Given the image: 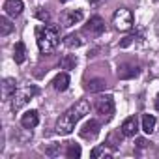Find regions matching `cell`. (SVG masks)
<instances>
[{
  "instance_id": "15",
  "label": "cell",
  "mask_w": 159,
  "mask_h": 159,
  "mask_svg": "<svg viewBox=\"0 0 159 159\" xmlns=\"http://www.w3.org/2000/svg\"><path fill=\"white\" fill-rule=\"evenodd\" d=\"M155 116H152V114H144L142 116V131L144 133H153V129H155Z\"/></svg>"
},
{
  "instance_id": "10",
  "label": "cell",
  "mask_w": 159,
  "mask_h": 159,
  "mask_svg": "<svg viewBox=\"0 0 159 159\" xmlns=\"http://www.w3.org/2000/svg\"><path fill=\"white\" fill-rule=\"evenodd\" d=\"M39 124V116H38V111H28L23 114L21 118V125L26 127V129H34L36 125Z\"/></svg>"
},
{
  "instance_id": "5",
  "label": "cell",
  "mask_w": 159,
  "mask_h": 159,
  "mask_svg": "<svg viewBox=\"0 0 159 159\" xmlns=\"http://www.w3.org/2000/svg\"><path fill=\"white\" fill-rule=\"evenodd\" d=\"M94 107L101 116H111L114 112V99H112V96H101L96 99Z\"/></svg>"
},
{
  "instance_id": "1",
  "label": "cell",
  "mask_w": 159,
  "mask_h": 159,
  "mask_svg": "<svg viewBox=\"0 0 159 159\" xmlns=\"http://www.w3.org/2000/svg\"><path fill=\"white\" fill-rule=\"evenodd\" d=\"M90 112V103L86 99H79L73 107H69L58 120H56V125H54V131L58 135H69L73 129H75V124L79 120H83L86 114Z\"/></svg>"
},
{
  "instance_id": "12",
  "label": "cell",
  "mask_w": 159,
  "mask_h": 159,
  "mask_svg": "<svg viewBox=\"0 0 159 159\" xmlns=\"http://www.w3.org/2000/svg\"><path fill=\"white\" fill-rule=\"evenodd\" d=\"M15 92H17L15 79H4V83H2V98L4 99H10V98H13Z\"/></svg>"
},
{
  "instance_id": "28",
  "label": "cell",
  "mask_w": 159,
  "mask_h": 159,
  "mask_svg": "<svg viewBox=\"0 0 159 159\" xmlns=\"http://www.w3.org/2000/svg\"><path fill=\"white\" fill-rule=\"evenodd\" d=\"M99 2H101V0H90V4H94V6H98Z\"/></svg>"
},
{
  "instance_id": "6",
  "label": "cell",
  "mask_w": 159,
  "mask_h": 159,
  "mask_svg": "<svg viewBox=\"0 0 159 159\" xmlns=\"http://www.w3.org/2000/svg\"><path fill=\"white\" fill-rule=\"evenodd\" d=\"M84 32L90 34L92 38H99V36L105 32V21H103L99 15H94V17L88 21V25L84 26Z\"/></svg>"
},
{
  "instance_id": "9",
  "label": "cell",
  "mask_w": 159,
  "mask_h": 159,
  "mask_svg": "<svg viewBox=\"0 0 159 159\" xmlns=\"http://www.w3.org/2000/svg\"><path fill=\"white\" fill-rule=\"evenodd\" d=\"M137 131H139V120H137V116L125 118L124 124H122V133H124V137H135Z\"/></svg>"
},
{
  "instance_id": "4",
  "label": "cell",
  "mask_w": 159,
  "mask_h": 159,
  "mask_svg": "<svg viewBox=\"0 0 159 159\" xmlns=\"http://www.w3.org/2000/svg\"><path fill=\"white\" fill-rule=\"evenodd\" d=\"M38 94V88L36 86H26V88H21L13 94V103H11V109L13 111H19L21 107H25L34 96Z\"/></svg>"
},
{
  "instance_id": "25",
  "label": "cell",
  "mask_w": 159,
  "mask_h": 159,
  "mask_svg": "<svg viewBox=\"0 0 159 159\" xmlns=\"http://www.w3.org/2000/svg\"><path fill=\"white\" fill-rule=\"evenodd\" d=\"M36 17H38L39 21H43V23H49V19H51V17H49V13H47V11H43V10H39V11L36 13Z\"/></svg>"
},
{
  "instance_id": "3",
  "label": "cell",
  "mask_w": 159,
  "mask_h": 159,
  "mask_svg": "<svg viewBox=\"0 0 159 159\" xmlns=\"http://www.w3.org/2000/svg\"><path fill=\"white\" fill-rule=\"evenodd\" d=\"M112 25H114L116 30L127 32V30L133 26V13H131V10H127V8L116 10L114 15H112Z\"/></svg>"
},
{
  "instance_id": "21",
  "label": "cell",
  "mask_w": 159,
  "mask_h": 159,
  "mask_svg": "<svg viewBox=\"0 0 159 159\" xmlns=\"http://www.w3.org/2000/svg\"><path fill=\"white\" fill-rule=\"evenodd\" d=\"M60 66H62V69H75V66H77L75 54H66V56L60 60Z\"/></svg>"
},
{
  "instance_id": "27",
  "label": "cell",
  "mask_w": 159,
  "mask_h": 159,
  "mask_svg": "<svg viewBox=\"0 0 159 159\" xmlns=\"http://www.w3.org/2000/svg\"><path fill=\"white\" fill-rule=\"evenodd\" d=\"M155 109L159 111V94H157V98H155Z\"/></svg>"
},
{
  "instance_id": "22",
  "label": "cell",
  "mask_w": 159,
  "mask_h": 159,
  "mask_svg": "<svg viewBox=\"0 0 159 159\" xmlns=\"http://www.w3.org/2000/svg\"><path fill=\"white\" fill-rule=\"evenodd\" d=\"M11 30H13V25L8 21V17H0V34H2V36H8Z\"/></svg>"
},
{
  "instance_id": "16",
  "label": "cell",
  "mask_w": 159,
  "mask_h": 159,
  "mask_svg": "<svg viewBox=\"0 0 159 159\" xmlns=\"http://www.w3.org/2000/svg\"><path fill=\"white\" fill-rule=\"evenodd\" d=\"M64 43H66V47H81L84 43V39H83V34H69V36H66Z\"/></svg>"
},
{
  "instance_id": "26",
  "label": "cell",
  "mask_w": 159,
  "mask_h": 159,
  "mask_svg": "<svg viewBox=\"0 0 159 159\" xmlns=\"http://www.w3.org/2000/svg\"><path fill=\"white\" fill-rule=\"evenodd\" d=\"M137 146L139 148H146L148 146V140L146 139H137Z\"/></svg>"
},
{
  "instance_id": "29",
  "label": "cell",
  "mask_w": 159,
  "mask_h": 159,
  "mask_svg": "<svg viewBox=\"0 0 159 159\" xmlns=\"http://www.w3.org/2000/svg\"><path fill=\"white\" fill-rule=\"evenodd\" d=\"M60 2H67V0H60Z\"/></svg>"
},
{
  "instance_id": "2",
  "label": "cell",
  "mask_w": 159,
  "mask_h": 159,
  "mask_svg": "<svg viewBox=\"0 0 159 159\" xmlns=\"http://www.w3.org/2000/svg\"><path fill=\"white\" fill-rule=\"evenodd\" d=\"M36 41L43 54L52 52L60 43V28L56 25H45L36 28Z\"/></svg>"
},
{
  "instance_id": "23",
  "label": "cell",
  "mask_w": 159,
  "mask_h": 159,
  "mask_svg": "<svg viewBox=\"0 0 159 159\" xmlns=\"http://www.w3.org/2000/svg\"><path fill=\"white\" fill-rule=\"evenodd\" d=\"M90 155H92V159H98V157H111L112 153H111V152H107V150H105V146H96V148L92 150V153H90Z\"/></svg>"
},
{
  "instance_id": "19",
  "label": "cell",
  "mask_w": 159,
  "mask_h": 159,
  "mask_svg": "<svg viewBox=\"0 0 159 159\" xmlns=\"http://www.w3.org/2000/svg\"><path fill=\"white\" fill-rule=\"evenodd\" d=\"M105 86H107L105 84V79H92V81H88V84H86V90L88 92H99Z\"/></svg>"
},
{
  "instance_id": "18",
  "label": "cell",
  "mask_w": 159,
  "mask_h": 159,
  "mask_svg": "<svg viewBox=\"0 0 159 159\" xmlns=\"http://www.w3.org/2000/svg\"><path fill=\"white\" fill-rule=\"evenodd\" d=\"M13 58H15V62H17V64H23V62H25V58H26V47H25V43H23V41H19V43L15 45Z\"/></svg>"
},
{
  "instance_id": "7",
  "label": "cell",
  "mask_w": 159,
  "mask_h": 159,
  "mask_svg": "<svg viewBox=\"0 0 159 159\" xmlns=\"http://www.w3.org/2000/svg\"><path fill=\"white\" fill-rule=\"evenodd\" d=\"M99 133V122L96 120H88L83 127H81V137L86 139V140H94Z\"/></svg>"
},
{
  "instance_id": "11",
  "label": "cell",
  "mask_w": 159,
  "mask_h": 159,
  "mask_svg": "<svg viewBox=\"0 0 159 159\" xmlns=\"http://www.w3.org/2000/svg\"><path fill=\"white\" fill-rule=\"evenodd\" d=\"M83 11L81 10H69L64 13V26H73L77 23H81L83 21Z\"/></svg>"
},
{
  "instance_id": "20",
  "label": "cell",
  "mask_w": 159,
  "mask_h": 159,
  "mask_svg": "<svg viewBox=\"0 0 159 159\" xmlns=\"http://www.w3.org/2000/svg\"><path fill=\"white\" fill-rule=\"evenodd\" d=\"M66 155H67L69 159H79V157H81V146L75 144V142H67Z\"/></svg>"
},
{
  "instance_id": "8",
  "label": "cell",
  "mask_w": 159,
  "mask_h": 159,
  "mask_svg": "<svg viewBox=\"0 0 159 159\" xmlns=\"http://www.w3.org/2000/svg\"><path fill=\"white\" fill-rule=\"evenodd\" d=\"M23 8H25L23 0H6V2H4V11H6V15H10V17L21 15Z\"/></svg>"
},
{
  "instance_id": "14",
  "label": "cell",
  "mask_w": 159,
  "mask_h": 159,
  "mask_svg": "<svg viewBox=\"0 0 159 159\" xmlns=\"http://www.w3.org/2000/svg\"><path fill=\"white\" fill-rule=\"evenodd\" d=\"M67 86H69V75H67V73H60V75L54 77L52 88H54L56 92H64V90H67Z\"/></svg>"
},
{
  "instance_id": "24",
  "label": "cell",
  "mask_w": 159,
  "mask_h": 159,
  "mask_svg": "<svg viewBox=\"0 0 159 159\" xmlns=\"http://www.w3.org/2000/svg\"><path fill=\"white\" fill-rule=\"evenodd\" d=\"M45 153L47 155H51V157H56V155H60V144H51V146H47L45 148Z\"/></svg>"
},
{
  "instance_id": "13",
  "label": "cell",
  "mask_w": 159,
  "mask_h": 159,
  "mask_svg": "<svg viewBox=\"0 0 159 159\" xmlns=\"http://www.w3.org/2000/svg\"><path fill=\"white\" fill-rule=\"evenodd\" d=\"M139 75V67L137 66H131V64H122L118 67V77L120 79H133Z\"/></svg>"
},
{
  "instance_id": "17",
  "label": "cell",
  "mask_w": 159,
  "mask_h": 159,
  "mask_svg": "<svg viewBox=\"0 0 159 159\" xmlns=\"http://www.w3.org/2000/svg\"><path fill=\"white\" fill-rule=\"evenodd\" d=\"M122 129L120 131H112L111 135H109V139H107V144L112 148V150H118L120 148V144H122Z\"/></svg>"
}]
</instances>
